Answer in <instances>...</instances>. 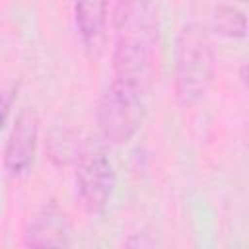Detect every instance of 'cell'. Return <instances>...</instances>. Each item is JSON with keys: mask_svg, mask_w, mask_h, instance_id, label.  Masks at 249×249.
<instances>
[{"mask_svg": "<svg viewBox=\"0 0 249 249\" xmlns=\"http://www.w3.org/2000/svg\"><path fill=\"white\" fill-rule=\"evenodd\" d=\"M76 191L82 206L91 214L109 204L115 191V171L101 152H88L78 158Z\"/></svg>", "mask_w": 249, "mask_h": 249, "instance_id": "obj_4", "label": "cell"}, {"mask_svg": "<svg viewBox=\"0 0 249 249\" xmlns=\"http://www.w3.org/2000/svg\"><path fill=\"white\" fill-rule=\"evenodd\" d=\"M160 43V12L154 0H121L115 10L113 78L148 93Z\"/></svg>", "mask_w": 249, "mask_h": 249, "instance_id": "obj_1", "label": "cell"}, {"mask_svg": "<svg viewBox=\"0 0 249 249\" xmlns=\"http://www.w3.org/2000/svg\"><path fill=\"white\" fill-rule=\"evenodd\" d=\"M146 115V91L115 80L103 91L97 105V128L113 144L128 142L142 126Z\"/></svg>", "mask_w": 249, "mask_h": 249, "instance_id": "obj_3", "label": "cell"}, {"mask_svg": "<svg viewBox=\"0 0 249 249\" xmlns=\"http://www.w3.org/2000/svg\"><path fill=\"white\" fill-rule=\"evenodd\" d=\"M14 97H16V89H14V88H10V89L0 88V128L6 124V119H8V115H10Z\"/></svg>", "mask_w": 249, "mask_h": 249, "instance_id": "obj_9", "label": "cell"}, {"mask_svg": "<svg viewBox=\"0 0 249 249\" xmlns=\"http://www.w3.org/2000/svg\"><path fill=\"white\" fill-rule=\"evenodd\" d=\"M214 27L218 33L233 39H241L247 33V19L241 10L233 6H220L214 12Z\"/></svg>", "mask_w": 249, "mask_h": 249, "instance_id": "obj_8", "label": "cell"}, {"mask_svg": "<svg viewBox=\"0 0 249 249\" xmlns=\"http://www.w3.org/2000/svg\"><path fill=\"white\" fill-rule=\"evenodd\" d=\"M37 136H39L37 113L33 109H23L16 119V124L8 136L4 150V167L10 175L19 177L31 169L37 150Z\"/></svg>", "mask_w": 249, "mask_h": 249, "instance_id": "obj_5", "label": "cell"}, {"mask_svg": "<svg viewBox=\"0 0 249 249\" xmlns=\"http://www.w3.org/2000/svg\"><path fill=\"white\" fill-rule=\"evenodd\" d=\"M109 0H76L74 21L84 47L91 54H99L105 41Z\"/></svg>", "mask_w": 249, "mask_h": 249, "instance_id": "obj_6", "label": "cell"}, {"mask_svg": "<svg viewBox=\"0 0 249 249\" xmlns=\"http://www.w3.org/2000/svg\"><path fill=\"white\" fill-rule=\"evenodd\" d=\"M68 235H70V230H68L66 216L54 204H49L31 220L25 231L23 243L31 247H45V245L60 247L70 243Z\"/></svg>", "mask_w": 249, "mask_h": 249, "instance_id": "obj_7", "label": "cell"}, {"mask_svg": "<svg viewBox=\"0 0 249 249\" xmlns=\"http://www.w3.org/2000/svg\"><path fill=\"white\" fill-rule=\"evenodd\" d=\"M239 2H247V0H239Z\"/></svg>", "mask_w": 249, "mask_h": 249, "instance_id": "obj_10", "label": "cell"}, {"mask_svg": "<svg viewBox=\"0 0 249 249\" xmlns=\"http://www.w3.org/2000/svg\"><path fill=\"white\" fill-rule=\"evenodd\" d=\"M214 78V49L200 23H187L177 39L175 95L185 107L200 101Z\"/></svg>", "mask_w": 249, "mask_h": 249, "instance_id": "obj_2", "label": "cell"}]
</instances>
